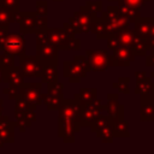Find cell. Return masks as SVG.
Instances as JSON below:
<instances>
[{
  "label": "cell",
  "instance_id": "6da1fadb",
  "mask_svg": "<svg viewBox=\"0 0 154 154\" xmlns=\"http://www.w3.org/2000/svg\"><path fill=\"white\" fill-rule=\"evenodd\" d=\"M46 36L51 43L63 51H79L81 40L75 37V34L66 31L64 28H52L46 30Z\"/></svg>",
  "mask_w": 154,
  "mask_h": 154
},
{
  "label": "cell",
  "instance_id": "7a4b0ae2",
  "mask_svg": "<svg viewBox=\"0 0 154 154\" xmlns=\"http://www.w3.org/2000/svg\"><path fill=\"white\" fill-rule=\"evenodd\" d=\"M99 17L95 13H91L84 8H79L73 13L72 17L67 19V22L64 23L63 28L71 32V34H81V32H89L90 25L94 20H96Z\"/></svg>",
  "mask_w": 154,
  "mask_h": 154
},
{
  "label": "cell",
  "instance_id": "3957f363",
  "mask_svg": "<svg viewBox=\"0 0 154 154\" xmlns=\"http://www.w3.org/2000/svg\"><path fill=\"white\" fill-rule=\"evenodd\" d=\"M36 35V55L46 64L58 65L59 63V48L51 43L46 36V32H38Z\"/></svg>",
  "mask_w": 154,
  "mask_h": 154
},
{
  "label": "cell",
  "instance_id": "277c9868",
  "mask_svg": "<svg viewBox=\"0 0 154 154\" xmlns=\"http://www.w3.org/2000/svg\"><path fill=\"white\" fill-rule=\"evenodd\" d=\"M106 111V105H102L100 99H94L93 102L87 105H81V118H79V125L82 126H89L96 120V118L100 116L101 112Z\"/></svg>",
  "mask_w": 154,
  "mask_h": 154
},
{
  "label": "cell",
  "instance_id": "5b68a950",
  "mask_svg": "<svg viewBox=\"0 0 154 154\" xmlns=\"http://www.w3.org/2000/svg\"><path fill=\"white\" fill-rule=\"evenodd\" d=\"M45 64L37 55H20L19 57V69L24 77H41Z\"/></svg>",
  "mask_w": 154,
  "mask_h": 154
},
{
  "label": "cell",
  "instance_id": "8992f818",
  "mask_svg": "<svg viewBox=\"0 0 154 154\" xmlns=\"http://www.w3.org/2000/svg\"><path fill=\"white\" fill-rule=\"evenodd\" d=\"M101 18L107 22L112 32H117L122 29L130 26V20L120 14L118 6H108L106 11L101 12Z\"/></svg>",
  "mask_w": 154,
  "mask_h": 154
},
{
  "label": "cell",
  "instance_id": "52a82bcc",
  "mask_svg": "<svg viewBox=\"0 0 154 154\" xmlns=\"http://www.w3.org/2000/svg\"><path fill=\"white\" fill-rule=\"evenodd\" d=\"M58 122H72L79 124L81 118V103L73 99H64L60 108L58 109Z\"/></svg>",
  "mask_w": 154,
  "mask_h": 154
},
{
  "label": "cell",
  "instance_id": "ba28073f",
  "mask_svg": "<svg viewBox=\"0 0 154 154\" xmlns=\"http://www.w3.org/2000/svg\"><path fill=\"white\" fill-rule=\"evenodd\" d=\"M42 89V82H35V83H23L19 87V96L24 99L29 105H32L37 107L42 103L43 94L41 93Z\"/></svg>",
  "mask_w": 154,
  "mask_h": 154
},
{
  "label": "cell",
  "instance_id": "9c48e42d",
  "mask_svg": "<svg viewBox=\"0 0 154 154\" xmlns=\"http://www.w3.org/2000/svg\"><path fill=\"white\" fill-rule=\"evenodd\" d=\"M85 55L90 63L91 71L94 72H103L111 67V54H108L106 49H87Z\"/></svg>",
  "mask_w": 154,
  "mask_h": 154
},
{
  "label": "cell",
  "instance_id": "30bf717a",
  "mask_svg": "<svg viewBox=\"0 0 154 154\" xmlns=\"http://www.w3.org/2000/svg\"><path fill=\"white\" fill-rule=\"evenodd\" d=\"M2 49L5 53L11 54L13 57H20L25 54V38L24 35L20 34H8L4 41Z\"/></svg>",
  "mask_w": 154,
  "mask_h": 154
},
{
  "label": "cell",
  "instance_id": "8fae6325",
  "mask_svg": "<svg viewBox=\"0 0 154 154\" xmlns=\"http://www.w3.org/2000/svg\"><path fill=\"white\" fill-rule=\"evenodd\" d=\"M63 75L70 83H79L81 79L87 75V71L75 59L65 60L63 63Z\"/></svg>",
  "mask_w": 154,
  "mask_h": 154
},
{
  "label": "cell",
  "instance_id": "7c38bea8",
  "mask_svg": "<svg viewBox=\"0 0 154 154\" xmlns=\"http://www.w3.org/2000/svg\"><path fill=\"white\" fill-rule=\"evenodd\" d=\"M112 52H113V54L109 55L111 66H116V67L125 66V67H128L132 61H135V54L131 52L130 47L120 46Z\"/></svg>",
  "mask_w": 154,
  "mask_h": 154
},
{
  "label": "cell",
  "instance_id": "4fadbf2b",
  "mask_svg": "<svg viewBox=\"0 0 154 154\" xmlns=\"http://www.w3.org/2000/svg\"><path fill=\"white\" fill-rule=\"evenodd\" d=\"M140 120L141 122H154V97L150 94L141 95Z\"/></svg>",
  "mask_w": 154,
  "mask_h": 154
},
{
  "label": "cell",
  "instance_id": "5bb4252c",
  "mask_svg": "<svg viewBox=\"0 0 154 154\" xmlns=\"http://www.w3.org/2000/svg\"><path fill=\"white\" fill-rule=\"evenodd\" d=\"M58 134L59 137L65 143H73L75 142V134L81 130V125L72 122H58Z\"/></svg>",
  "mask_w": 154,
  "mask_h": 154
},
{
  "label": "cell",
  "instance_id": "9a60e30c",
  "mask_svg": "<svg viewBox=\"0 0 154 154\" xmlns=\"http://www.w3.org/2000/svg\"><path fill=\"white\" fill-rule=\"evenodd\" d=\"M106 112L113 118H124V106L118 103V93H108L106 102Z\"/></svg>",
  "mask_w": 154,
  "mask_h": 154
},
{
  "label": "cell",
  "instance_id": "2e32d148",
  "mask_svg": "<svg viewBox=\"0 0 154 154\" xmlns=\"http://www.w3.org/2000/svg\"><path fill=\"white\" fill-rule=\"evenodd\" d=\"M36 12H22L18 24L20 32L24 34H35V26H36Z\"/></svg>",
  "mask_w": 154,
  "mask_h": 154
},
{
  "label": "cell",
  "instance_id": "e0dca14e",
  "mask_svg": "<svg viewBox=\"0 0 154 154\" xmlns=\"http://www.w3.org/2000/svg\"><path fill=\"white\" fill-rule=\"evenodd\" d=\"M146 71H136L135 77H136V89L135 93L138 95H144V94H150L152 93V85H153V79L150 77H146Z\"/></svg>",
  "mask_w": 154,
  "mask_h": 154
},
{
  "label": "cell",
  "instance_id": "ac0fdd59",
  "mask_svg": "<svg viewBox=\"0 0 154 154\" xmlns=\"http://www.w3.org/2000/svg\"><path fill=\"white\" fill-rule=\"evenodd\" d=\"M4 82L7 84L20 87L24 83V75L22 73L19 66H11L7 69H4Z\"/></svg>",
  "mask_w": 154,
  "mask_h": 154
},
{
  "label": "cell",
  "instance_id": "d6986e66",
  "mask_svg": "<svg viewBox=\"0 0 154 154\" xmlns=\"http://www.w3.org/2000/svg\"><path fill=\"white\" fill-rule=\"evenodd\" d=\"M152 23H153V17H146V18L140 17L134 22V24H135L134 31L138 36H141L143 40H146L148 34H149V29H150Z\"/></svg>",
  "mask_w": 154,
  "mask_h": 154
},
{
  "label": "cell",
  "instance_id": "ffe728a7",
  "mask_svg": "<svg viewBox=\"0 0 154 154\" xmlns=\"http://www.w3.org/2000/svg\"><path fill=\"white\" fill-rule=\"evenodd\" d=\"M90 32H93L94 35H96L97 38L102 40V38H106V36L109 32H112V31H111L107 22L103 20L101 17H99L96 20H94L91 23V25H90Z\"/></svg>",
  "mask_w": 154,
  "mask_h": 154
},
{
  "label": "cell",
  "instance_id": "44dd1931",
  "mask_svg": "<svg viewBox=\"0 0 154 154\" xmlns=\"http://www.w3.org/2000/svg\"><path fill=\"white\" fill-rule=\"evenodd\" d=\"M63 101H64L63 94L46 93V94H43V99H42V103L47 107L48 111H58L60 108Z\"/></svg>",
  "mask_w": 154,
  "mask_h": 154
},
{
  "label": "cell",
  "instance_id": "7402d4cb",
  "mask_svg": "<svg viewBox=\"0 0 154 154\" xmlns=\"http://www.w3.org/2000/svg\"><path fill=\"white\" fill-rule=\"evenodd\" d=\"M22 11H11L8 8L5 7H0V26H8L10 23L17 22L19 20Z\"/></svg>",
  "mask_w": 154,
  "mask_h": 154
},
{
  "label": "cell",
  "instance_id": "603a6c76",
  "mask_svg": "<svg viewBox=\"0 0 154 154\" xmlns=\"http://www.w3.org/2000/svg\"><path fill=\"white\" fill-rule=\"evenodd\" d=\"M97 96V89L96 88H81L78 93L75 94V99L81 103V105H87L93 102L94 99Z\"/></svg>",
  "mask_w": 154,
  "mask_h": 154
},
{
  "label": "cell",
  "instance_id": "cb8c5ba5",
  "mask_svg": "<svg viewBox=\"0 0 154 154\" xmlns=\"http://www.w3.org/2000/svg\"><path fill=\"white\" fill-rule=\"evenodd\" d=\"M113 125V118L107 113V114H102V112L100 113V116L96 118V120L90 125V130L93 132H99L106 128H109Z\"/></svg>",
  "mask_w": 154,
  "mask_h": 154
},
{
  "label": "cell",
  "instance_id": "d4e9b609",
  "mask_svg": "<svg viewBox=\"0 0 154 154\" xmlns=\"http://www.w3.org/2000/svg\"><path fill=\"white\" fill-rule=\"evenodd\" d=\"M58 65H53V64H46L45 67H43V71H42V75H41V79H42V83H54L58 81V77H59V73H58Z\"/></svg>",
  "mask_w": 154,
  "mask_h": 154
},
{
  "label": "cell",
  "instance_id": "484cf974",
  "mask_svg": "<svg viewBox=\"0 0 154 154\" xmlns=\"http://www.w3.org/2000/svg\"><path fill=\"white\" fill-rule=\"evenodd\" d=\"M113 132H114V138H128L130 137L129 134V128H128V122L124 118H118L113 120Z\"/></svg>",
  "mask_w": 154,
  "mask_h": 154
},
{
  "label": "cell",
  "instance_id": "4316f807",
  "mask_svg": "<svg viewBox=\"0 0 154 154\" xmlns=\"http://www.w3.org/2000/svg\"><path fill=\"white\" fill-rule=\"evenodd\" d=\"M130 49L135 54V57H146L147 52H148V47H147L144 40L141 36H138L136 32H135L134 41H132V45H131Z\"/></svg>",
  "mask_w": 154,
  "mask_h": 154
},
{
  "label": "cell",
  "instance_id": "83f0119b",
  "mask_svg": "<svg viewBox=\"0 0 154 154\" xmlns=\"http://www.w3.org/2000/svg\"><path fill=\"white\" fill-rule=\"evenodd\" d=\"M118 10H119L120 14L124 16L125 18H128L131 23H134L137 18L141 17V11H140V8L131 7V6H128V5L122 4V2H118Z\"/></svg>",
  "mask_w": 154,
  "mask_h": 154
},
{
  "label": "cell",
  "instance_id": "f1b7e54d",
  "mask_svg": "<svg viewBox=\"0 0 154 154\" xmlns=\"http://www.w3.org/2000/svg\"><path fill=\"white\" fill-rule=\"evenodd\" d=\"M116 34H117V36H118V38H119L122 46L131 47L132 41H134V36H135V31H134V29L125 28V29H122V30L117 31Z\"/></svg>",
  "mask_w": 154,
  "mask_h": 154
},
{
  "label": "cell",
  "instance_id": "f546056e",
  "mask_svg": "<svg viewBox=\"0 0 154 154\" xmlns=\"http://www.w3.org/2000/svg\"><path fill=\"white\" fill-rule=\"evenodd\" d=\"M129 83H130V78L129 77H119L117 79V82H114L112 84V87L120 94H129L130 93V88H129Z\"/></svg>",
  "mask_w": 154,
  "mask_h": 154
},
{
  "label": "cell",
  "instance_id": "4dcf8cb0",
  "mask_svg": "<svg viewBox=\"0 0 154 154\" xmlns=\"http://www.w3.org/2000/svg\"><path fill=\"white\" fill-rule=\"evenodd\" d=\"M82 8L91 12V13H101L102 12V1H87L84 6H81Z\"/></svg>",
  "mask_w": 154,
  "mask_h": 154
},
{
  "label": "cell",
  "instance_id": "1f68e13d",
  "mask_svg": "<svg viewBox=\"0 0 154 154\" xmlns=\"http://www.w3.org/2000/svg\"><path fill=\"white\" fill-rule=\"evenodd\" d=\"M106 42H107V48L109 49V51H114L116 48H118V47H120L122 45H120V41H119V38H118V36H117V34L116 32H109L107 36H106Z\"/></svg>",
  "mask_w": 154,
  "mask_h": 154
},
{
  "label": "cell",
  "instance_id": "d6a6232c",
  "mask_svg": "<svg viewBox=\"0 0 154 154\" xmlns=\"http://www.w3.org/2000/svg\"><path fill=\"white\" fill-rule=\"evenodd\" d=\"M48 29L47 26V17L46 16H36V26H35V34L38 32H46V30Z\"/></svg>",
  "mask_w": 154,
  "mask_h": 154
},
{
  "label": "cell",
  "instance_id": "836d02e7",
  "mask_svg": "<svg viewBox=\"0 0 154 154\" xmlns=\"http://www.w3.org/2000/svg\"><path fill=\"white\" fill-rule=\"evenodd\" d=\"M0 140L4 143H12V142H14V128L0 130Z\"/></svg>",
  "mask_w": 154,
  "mask_h": 154
},
{
  "label": "cell",
  "instance_id": "e575fe53",
  "mask_svg": "<svg viewBox=\"0 0 154 154\" xmlns=\"http://www.w3.org/2000/svg\"><path fill=\"white\" fill-rule=\"evenodd\" d=\"M0 66L2 69H7L11 66H14V57L7 53L0 54Z\"/></svg>",
  "mask_w": 154,
  "mask_h": 154
},
{
  "label": "cell",
  "instance_id": "d590c367",
  "mask_svg": "<svg viewBox=\"0 0 154 154\" xmlns=\"http://www.w3.org/2000/svg\"><path fill=\"white\" fill-rule=\"evenodd\" d=\"M0 6L11 11H18L20 6V0H0Z\"/></svg>",
  "mask_w": 154,
  "mask_h": 154
},
{
  "label": "cell",
  "instance_id": "8d00e7d4",
  "mask_svg": "<svg viewBox=\"0 0 154 154\" xmlns=\"http://www.w3.org/2000/svg\"><path fill=\"white\" fill-rule=\"evenodd\" d=\"M4 94H6L11 100H16L19 96V87L8 84V87L4 88Z\"/></svg>",
  "mask_w": 154,
  "mask_h": 154
},
{
  "label": "cell",
  "instance_id": "74e56055",
  "mask_svg": "<svg viewBox=\"0 0 154 154\" xmlns=\"http://www.w3.org/2000/svg\"><path fill=\"white\" fill-rule=\"evenodd\" d=\"M47 93L49 94H63V90H64V84L60 83L59 81L54 82V83H49L47 84Z\"/></svg>",
  "mask_w": 154,
  "mask_h": 154
},
{
  "label": "cell",
  "instance_id": "f35d334b",
  "mask_svg": "<svg viewBox=\"0 0 154 154\" xmlns=\"http://www.w3.org/2000/svg\"><path fill=\"white\" fill-rule=\"evenodd\" d=\"M47 10H48V5L47 1L45 0H38L36 1V13L40 16H47Z\"/></svg>",
  "mask_w": 154,
  "mask_h": 154
},
{
  "label": "cell",
  "instance_id": "ab89813d",
  "mask_svg": "<svg viewBox=\"0 0 154 154\" xmlns=\"http://www.w3.org/2000/svg\"><path fill=\"white\" fill-rule=\"evenodd\" d=\"M146 1H150V0H119L118 2H122V4H125L128 6H131V7H136V8H141Z\"/></svg>",
  "mask_w": 154,
  "mask_h": 154
},
{
  "label": "cell",
  "instance_id": "60d3db41",
  "mask_svg": "<svg viewBox=\"0 0 154 154\" xmlns=\"http://www.w3.org/2000/svg\"><path fill=\"white\" fill-rule=\"evenodd\" d=\"M75 60L78 61V63L85 69L87 72H90V71H91V66H90V63H89L87 55H85V57H84V55H76V57H75Z\"/></svg>",
  "mask_w": 154,
  "mask_h": 154
},
{
  "label": "cell",
  "instance_id": "b9f144b4",
  "mask_svg": "<svg viewBox=\"0 0 154 154\" xmlns=\"http://www.w3.org/2000/svg\"><path fill=\"white\" fill-rule=\"evenodd\" d=\"M8 34V26H0V49H2L4 41Z\"/></svg>",
  "mask_w": 154,
  "mask_h": 154
},
{
  "label": "cell",
  "instance_id": "7bdbcfd3",
  "mask_svg": "<svg viewBox=\"0 0 154 154\" xmlns=\"http://www.w3.org/2000/svg\"><path fill=\"white\" fill-rule=\"evenodd\" d=\"M146 66L147 67H154V49L153 51H150V53L149 54H147L146 57Z\"/></svg>",
  "mask_w": 154,
  "mask_h": 154
},
{
  "label": "cell",
  "instance_id": "ee69618b",
  "mask_svg": "<svg viewBox=\"0 0 154 154\" xmlns=\"http://www.w3.org/2000/svg\"><path fill=\"white\" fill-rule=\"evenodd\" d=\"M4 82V69L0 66V83Z\"/></svg>",
  "mask_w": 154,
  "mask_h": 154
},
{
  "label": "cell",
  "instance_id": "f6af8a7d",
  "mask_svg": "<svg viewBox=\"0 0 154 154\" xmlns=\"http://www.w3.org/2000/svg\"><path fill=\"white\" fill-rule=\"evenodd\" d=\"M2 109H4V101L2 99H0V114L2 113Z\"/></svg>",
  "mask_w": 154,
  "mask_h": 154
},
{
  "label": "cell",
  "instance_id": "bcb514c9",
  "mask_svg": "<svg viewBox=\"0 0 154 154\" xmlns=\"http://www.w3.org/2000/svg\"><path fill=\"white\" fill-rule=\"evenodd\" d=\"M150 95L154 97V82H153V85H152V93H150Z\"/></svg>",
  "mask_w": 154,
  "mask_h": 154
},
{
  "label": "cell",
  "instance_id": "7dc6e473",
  "mask_svg": "<svg viewBox=\"0 0 154 154\" xmlns=\"http://www.w3.org/2000/svg\"><path fill=\"white\" fill-rule=\"evenodd\" d=\"M2 118H4V116H2V114H0V122H1V119H2Z\"/></svg>",
  "mask_w": 154,
  "mask_h": 154
},
{
  "label": "cell",
  "instance_id": "c3c4849f",
  "mask_svg": "<svg viewBox=\"0 0 154 154\" xmlns=\"http://www.w3.org/2000/svg\"><path fill=\"white\" fill-rule=\"evenodd\" d=\"M150 76H152V77H154V71H153V72L150 73Z\"/></svg>",
  "mask_w": 154,
  "mask_h": 154
},
{
  "label": "cell",
  "instance_id": "681fc988",
  "mask_svg": "<svg viewBox=\"0 0 154 154\" xmlns=\"http://www.w3.org/2000/svg\"><path fill=\"white\" fill-rule=\"evenodd\" d=\"M108 1H117V2H118L119 0H108Z\"/></svg>",
  "mask_w": 154,
  "mask_h": 154
},
{
  "label": "cell",
  "instance_id": "f907efd6",
  "mask_svg": "<svg viewBox=\"0 0 154 154\" xmlns=\"http://www.w3.org/2000/svg\"><path fill=\"white\" fill-rule=\"evenodd\" d=\"M54 1H63V0H54Z\"/></svg>",
  "mask_w": 154,
  "mask_h": 154
},
{
  "label": "cell",
  "instance_id": "816d5d0a",
  "mask_svg": "<svg viewBox=\"0 0 154 154\" xmlns=\"http://www.w3.org/2000/svg\"><path fill=\"white\" fill-rule=\"evenodd\" d=\"M0 7H1V6H0Z\"/></svg>",
  "mask_w": 154,
  "mask_h": 154
}]
</instances>
